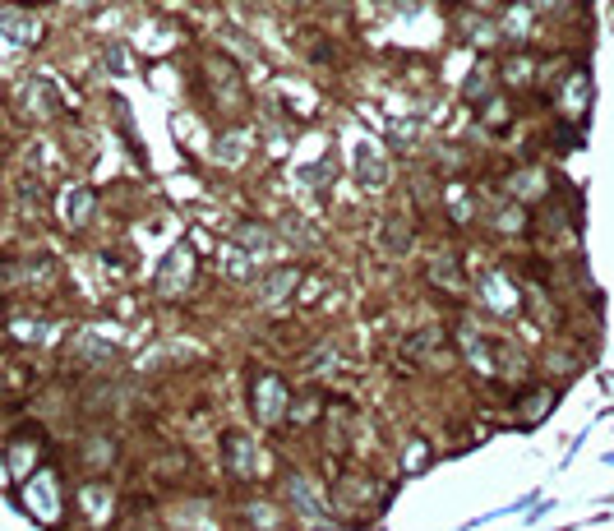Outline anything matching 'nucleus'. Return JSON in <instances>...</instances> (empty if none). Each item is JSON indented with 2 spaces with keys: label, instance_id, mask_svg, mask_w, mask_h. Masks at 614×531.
Instances as JSON below:
<instances>
[{
  "label": "nucleus",
  "instance_id": "obj_1",
  "mask_svg": "<svg viewBox=\"0 0 614 531\" xmlns=\"http://www.w3.org/2000/svg\"><path fill=\"white\" fill-rule=\"evenodd\" d=\"M531 10H545V14H554V10H568L573 0H527Z\"/></svg>",
  "mask_w": 614,
  "mask_h": 531
}]
</instances>
